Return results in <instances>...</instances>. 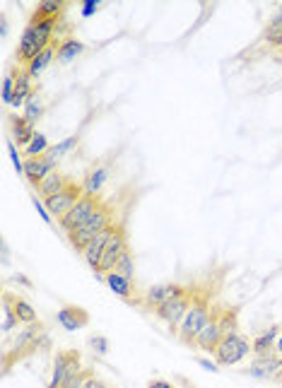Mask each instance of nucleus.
<instances>
[{"instance_id": "f257e3e1", "label": "nucleus", "mask_w": 282, "mask_h": 388, "mask_svg": "<svg viewBox=\"0 0 282 388\" xmlns=\"http://www.w3.org/2000/svg\"><path fill=\"white\" fill-rule=\"evenodd\" d=\"M61 27V20H51V17H39L34 15L29 17L25 32L20 37V44H17V63H32L41 51H46L51 44H54V34Z\"/></svg>"}, {"instance_id": "f03ea898", "label": "nucleus", "mask_w": 282, "mask_h": 388, "mask_svg": "<svg viewBox=\"0 0 282 388\" xmlns=\"http://www.w3.org/2000/svg\"><path fill=\"white\" fill-rule=\"evenodd\" d=\"M46 345H49V335L44 333V326H41L39 321L37 323H29V326H25L20 333L15 335L13 345H10V348L3 352L5 372L13 367V362L22 360V357L32 355V352H37L41 348H46Z\"/></svg>"}, {"instance_id": "7ed1b4c3", "label": "nucleus", "mask_w": 282, "mask_h": 388, "mask_svg": "<svg viewBox=\"0 0 282 388\" xmlns=\"http://www.w3.org/2000/svg\"><path fill=\"white\" fill-rule=\"evenodd\" d=\"M213 319V307H210V297L208 295H201V292H196L193 295V302H191V309H188L186 319L181 321L179 331V340L184 345H196V338L198 333L203 331L205 326Z\"/></svg>"}, {"instance_id": "20e7f679", "label": "nucleus", "mask_w": 282, "mask_h": 388, "mask_svg": "<svg viewBox=\"0 0 282 388\" xmlns=\"http://www.w3.org/2000/svg\"><path fill=\"white\" fill-rule=\"evenodd\" d=\"M111 225H116V222H114V210H111L109 205H102V208H99L97 213H94L90 220L85 222V225L68 234V241L73 244L75 251H80V254H82V251H85V246L90 244V241L97 237V234H102L104 229H109Z\"/></svg>"}, {"instance_id": "39448f33", "label": "nucleus", "mask_w": 282, "mask_h": 388, "mask_svg": "<svg viewBox=\"0 0 282 388\" xmlns=\"http://www.w3.org/2000/svg\"><path fill=\"white\" fill-rule=\"evenodd\" d=\"M213 355L220 367H234V364L244 362L249 355H254V350H251V343L244 338V335L232 333V335H225V338H222V343L217 345V350Z\"/></svg>"}, {"instance_id": "423d86ee", "label": "nucleus", "mask_w": 282, "mask_h": 388, "mask_svg": "<svg viewBox=\"0 0 282 388\" xmlns=\"http://www.w3.org/2000/svg\"><path fill=\"white\" fill-rule=\"evenodd\" d=\"M193 295L196 292L191 290V287H186L181 295H176L174 299H169V302H164L160 309L155 311V316L160 321L167 323L172 331H179V326H181V321L186 319V314H188V309H191V302H193Z\"/></svg>"}, {"instance_id": "0eeeda50", "label": "nucleus", "mask_w": 282, "mask_h": 388, "mask_svg": "<svg viewBox=\"0 0 282 388\" xmlns=\"http://www.w3.org/2000/svg\"><path fill=\"white\" fill-rule=\"evenodd\" d=\"M102 205L104 203H102V198H99V196H82L78 201V205H75V208L70 210L66 217H61V220H58V227H61L66 234L75 232V229L85 225V222L90 220V217L97 213Z\"/></svg>"}, {"instance_id": "6e6552de", "label": "nucleus", "mask_w": 282, "mask_h": 388, "mask_svg": "<svg viewBox=\"0 0 282 388\" xmlns=\"http://www.w3.org/2000/svg\"><path fill=\"white\" fill-rule=\"evenodd\" d=\"M85 196V188L82 184H75V181H70V184L63 188L61 193H56V196L51 198H44L46 208H49V213L56 217V220H61V217H66L70 210L78 205L80 198Z\"/></svg>"}, {"instance_id": "1a4fd4ad", "label": "nucleus", "mask_w": 282, "mask_h": 388, "mask_svg": "<svg viewBox=\"0 0 282 388\" xmlns=\"http://www.w3.org/2000/svg\"><path fill=\"white\" fill-rule=\"evenodd\" d=\"M128 249V234H126V227L123 225H114V234L111 239L107 241V249H104V256H102V266H99V275H107L111 270H116V263L119 258L123 256V251Z\"/></svg>"}, {"instance_id": "9d476101", "label": "nucleus", "mask_w": 282, "mask_h": 388, "mask_svg": "<svg viewBox=\"0 0 282 388\" xmlns=\"http://www.w3.org/2000/svg\"><path fill=\"white\" fill-rule=\"evenodd\" d=\"M184 290L186 287L176 285V282H162V285H152L143 295V299H135L133 304H140V307H145L148 311H157L164 302H169V299H174L176 295H181Z\"/></svg>"}, {"instance_id": "9b49d317", "label": "nucleus", "mask_w": 282, "mask_h": 388, "mask_svg": "<svg viewBox=\"0 0 282 388\" xmlns=\"http://www.w3.org/2000/svg\"><path fill=\"white\" fill-rule=\"evenodd\" d=\"M246 374L251 379H261V381H275L282 376V357L273 355H263V357H254L246 369Z\"/></svg>"}, {"instance_id": "f8f14e48", "label": "nucleus", "mask_w": 282, "mask_h": 388, "mask_svg": "<svg viewBox=\"0 0 282 388\" xmlns=\"http://www.w3.org/2000/svg\"><path fill=\"white\" fill-rule=\"evenodd\" d=\"M80 362V352L75 350H61L56 352V360H54V367H51V379H49V388H61L63 381L70 369Z\"/></svg>"}, {"instance_id": "ddd939ff", "label": "nucleus", "mask_w": 282, "mask_h": 388, "mask_svg": "<svg viewBox=\"0 0 282 388\" xmlns=\"http://www.w3.org/2000/svg\"><path fill=\"white\" fill-rule=\"evenodd\" d=\"M56 323L68 333H75V331H82V328L90 323V314H87L82 307H75V304H66V307L58 309L56 314Z\"/></svg>"}, {"instance_id": "4468645a", "label": "nucleus", "mask_w": 282, "mask_h": 388, "mask_svg": "<svg viewBox=\"0 0 282 388\" xmlns=\"http://www.w3.org/2000/svg\"><path fill=\"white\" fill-rule=\"evenodd\" d=\"M56 160H51L49 155L44 157H32V160H25V179L32 184L34 188H39L41 181L46 179V176H51L56 172Z\"/></svg>"}, {"instance_id": "2eb2a0df", "label": "nucleus", "mask_w": 282, "mask_h": 388, "mask_svg": "<svg viewBox=\"0 0 282 388\" xmlns=\"http://www.w3.org/2000/svg\"><path fill=\"white\" fill-rule=\"evenodd\" d=\"M111 234H114V225L109 229H104L102 234H97L90 244L85 246V251H82V256H85L87 266H90L94 273L99 275V266H102V256H104V249H107V241L111 239Z\"/></svg>"}, {"instance_id": "dca6fc26", "label": "nucleus", "mask_w": 282, "mask_h": 388, "mask_svg": "<svg viewBox=\"0 0 282 388\" xmlns=\"http://www.w3.org/2000/svg\"><path fill=\"white\" fill-rule=\"evenodd\" d=\"M15 94H13V102H10V107L15 109H25V104L32 99L34 94V78L27 73V68H15Z\"/></svg>"}, {"instance_id": "f3484780", "label": "nucleus", "mask_w": 282, "mask_h": 388, "mask_svg": "<svg viewBox=\"0 0 282 388\" xmlns=\"http://www.w3.org/2000/svg\"><path fill=\"white\" fill-rule=\"evenodd\" d=\"M111 176V164H94V167L87 172L85 181H82V188H85V196H99L104 191Z\"/></svg>"}, {"instance_id": "a211bd4d", "label": "nucleus", "mask_w": 282, "mask_h": 388, "mask_svg": "<svg viewBox=\"0 0 282 388\" xmlns=\"http://www.w3.org/2000/svg\"><path fill=\"white\" fill-rule=\"evenodd\" d=\"M222 328H220V323H217V316H215V309H213V319H210L208 326L203 328L201 333H198V338H196V348L198 350H205V352H215L217 350V345L222 343Z\"/></svg>"}, {"instance_id": "6ab92c4d", "label": "nucleus", "mask_w": 282, "mask_h": 388, "mask_svg": "<svg viewBox=\"0 0 282 388\" xmlns=\"http://www.w3.org/2000/svg\"><path fill=\"white\" fill-rule=\"evenodd\" d=\"M104 282H107L114 295H119L121 299H126V302H135V280L111 270V273L104 275Z\"/></svg>"}, {"instance_id": "aec40b11", "label": "nucleus", "mask_w": 282, "mask_h": 388, "mask_svg": "<svg viewBox=\"0 0 282 388\" xmlns=\"http://www.w3.org/2000/svg\"><path fill=\"white\" fill-rule=\"evenodd\" d=\"M85 51H87V44H85V41H80V39H75V37H66V39L58 41V46H56V58H58V63L68 66V63H73L75 58L82 56Z\"/></svg>"}, {"instance_id": "412c9836", "label": "nucleus", "mask_w": 282, "mask_h": 388, "mask_svg": "<svg viewBox=\"0 0 282 388\" xmlns=\"http://www.w3.org/2000/svg\"><path fill=\"white\" fill-rule=\"evenodd\" d=\"M8 123H10V131H13L15 145H20V148H27V145L34 140V135H37V128H34L25 116L15 114V116H10Z\"/></svg>"}, {"instance_id": "4be33fe9", "label": "nucleus", "mask_w": 282, "mask_h": 388, "mask_svg": "<svg viewBox=\"0 0 282 388\" xmlns=\"http://www.w3.org/2000/svg\"><path fill=\"white\" fill-rule=\"evenodd\" d=\"M282 333L280 326H273L268 331L258 333L254 340H251V350H254V357H263V355H273L275 352V340Z\"/></svg>"}, {"instance_id": "5701e85b", "label": "nucleus", "mask_w": 282, "mask_h": 388, "mask_svg": "<svg viewBox=\"0 0 282 388\" xmlns=\"http://www.w3.org/2000/svg\"><path fill=\"white\" fill-rule=\"evenodd\" d=\"M68 184H70V176L61 174V172H54L51 176H46V179L41 181L37 193L41 198H51V196H56V193H61Z\"/></svg>"}, {"instance_id": "b1692460", "label": "nucleus", "mask_w": 282, "mask_h": 388, "mask_svg": "<svg viewBox=\"0 0 282 388\" xmlns=\"http://www.w3.org/2000/svg\"><path fill=\"white\" fill-rule=\"evenodd\" d=\"M56 41H58V39H56ZM56 41H54V44H51V46H49V49H46V51H41V54H39L37 58H34L32 63H27V66H25V68H27V73L32 75L34 80H37L39 75L44 73V70L49 68L51 63H54V58H56V46H58Z\"/></svg>"}, {"instance_id": "393cba45", "label": "nucleus", "mask_w": 282, "mask_h": 388, "mask_svg": "<svg viewBox=\"0 0 282 388\" xmlns=\"http://www.w3.org/2000/svg\"><path fill=\"white\" fill-rule=\"evenodd\" d=\"M261 41L270 49V54H273V51H278V49H282V17L273 15V20L268 22V27H266V32H263Z\"/></svg>"}, {"instance_id": "a878e982", "label": "nucleus", "mask_w": 282, "mask_h": 388, "mask_svg": "<svg viewBox=\"0 0 282 388\" xmlns=\"http://www.w3.org/2000/svg\"><path fill=\"white\" fill-rule=\"evenodd\" d=\"M215 316H217V323H220V328H222V335L239 333V311L237 309H222V311L215 309Z\"/></svg>"}, {"instance_id": "bb28decb", "label": "nucleus", "mask_w": 282, "mask_h": 388, "mask_svg": "<svg viewBox=\"0 0 282 388\" xmlns=\"http://www.w3.org/2000/svg\"><path fill=\"white\" fill-rule=\"evenodd\" d=\"M17 326H20V319H17V314L13 309V295L5 292L3 295V335H10Z\"/></svg>"}, {"instance_id": "cd10ccee", "label": "nucleus", "mask_w": 282, "mask_h": 388, "mask_svg": "<svg viewBox=\"0 0 282 388\" xmlns=\"http://www.w3.org/2000/svg\"><path fill=\"white\" fill-rule=\"evenodd\" d=\"M44 111H46V107H44V99L39 97L37 92L32 94V99L25 104V109H22V116L32 123V126H37V121H41V116H44Z\"/></svg>"}, {"instance_id": "c85d7f7f", "label": "nucleus", "mask_w": 282, "mask_h": 388, "mask_svg": "<svg viewBox=\"0 0 282 388\" xmlns=\"http://www.w3.org/2000/svg\"><path fill=\"white\" fill-rule=\"evenodd\" d=\"M13 309H15V314H17V319H20V323H25V326H29V323H37V321H39L37 311H34V307L27 302V299H22V297H13Z\"/></svg>"}, {"instance_id": "c756f323", "label": "nucleus", "mask_w": 282, "mask_h": 388, "mask_svg": "<svg viewBox=\"0 0 282 388\" xmlns=\"http://www.w3.org/2000/svg\"><path fill=\"white\" fill-rule=\"evenodd\" d=\"M90 369H85L82 364L78 362L75 364L73 369L68 372V376H66V381H63V386L61 388H85V384H87V379H90Z\"/></svg>"}, {"instance_id": "7c9ffc66", "label": "nucleus", "mask_w": 282, "mask_h": 388, "mask_svg": "<svg viewBox=\"0 0 282 388\" xmlns=\"http://www.w3.org/2000/svg\"><path fill=\"white\" fill-rule=\"evenodd\" d=\"M63 10H66V3H63V0H44V3H39V5H37L34 15H39V17H51V20H61Z\"/></svg>"}, {"instance_id": "2f4dec72", "label": "nucleus", "mask_w": 282, "mask_h": 388, "mask_svg": "<svg viewBox=\"0 0 282 388\" xmlns=\"http://www.w3.org/2000/svg\"><path fill=\"white\" fill-rule=\"evenodd\" d=\"M49 150H51V145H49V138H46L44 133H39L34 135V140L25 148V157L27 160H32V157H44V155H49Z\"/></svg>"}, {"instance_id": "473e14b6", "label": "nucleus", "mask_w": 282, "mask_h": 388, "mask_svg": "<svg viewBox=\"0 0 282 388\" xmlns=\"http://www.w3.org/2000/svg\"><path fill=\"white\" fill-rule=\"evenodd\" d=\"M78 135H68V138L66 140H61V143H58V145H54V148H51L49 150V157H51V160H63V157H66V155H70V152H73L75 148H78Z\"/></svg>"}, {"instance_id": "72a5a7b5", "label": "nucleus", "mask_w": 282, "mask_h": 388, "mask_svg": "<svg viewBox=\"0 0 282 388\" xmlns=\"http://www.w3.org/2000/svg\"><path fill=\"white\" fill-rule=\"evenodd\" d=\"M116 273L126 275V278H135V261H133V251L131 246H128L126 251H123V256L119 258V263H116Z\"/></svg>"}, {"instance_id": "f704fd0d", "label": "nucleus", "mask_w": 282, "mask_h": 388, "mask_svg": "<svg viewBox=\"0 0 282 388\" xmlns=\"http://www.w3.org/2000/svg\"><path fill=\"white\" fill-rule=\"evenodd\" d=\"M5 148H8V152H10V160H13V164H15L17 172L25 174V160H22V155H20V150H17L15 140H8V143H5Z\"/></svg>"}, {"instance_id": "c9c22d12", "label": "nucleus", "mask_w": 282, "mask_h": 388, "mask_svg": "<svg viewBox=\"0 0 282 388\" xmlns=\"http://www.w3.org/2000/svg\"><path fill=\"white\" fill-rule=\"evenodd\" d=\"M32 205H34V208H37L39 217L46 222V225H54V215L49 213V208H46L44 198H41V196H32Z\"/></svg>"}, {"instance_id": "e433bc0d", "label": "nucleus", "mask_w": 282, "mask_h": 388, "mask_svg": "<svg viewBox=\"0 0 282 388\" xmlns=\"http://www.w3.org/2000/svg\"><path fill=\"white\" fill-rule=\"evenodd\" d=\"M90 348L97 352V355H107V352L111 350L109 338H104V335H92V338H90Z\"/></svg>"}, {"instance_id": "4c0bfd02", "label": "nucleus", "mask_w": 282, "mask_h": 388, "mask_svg": "<svg viewBox=\"0 0 282 388\" xmlns=\"http://www.w3.org/2000/svg\"><path fill=\"white\" fill-rule=\"evenodd\" d=\"M13 94H15V73H10L3 78V104L13 102Z\"/></svg>"}, {"instance_id": "58836bf2", "label": "nucleus", "mask_w": 282, "mask_h": 388, "mask_svg": "<svg viewBox=\"0 0 282 388\" xmlns=\"http://www.w3.org/2000/svg\"><path fill=\"white\" fill-rule=\"evenodd\" d=\"M99 8H102V0H85L80 8V15L82 17H92L94 13H99Z\"/></svg>"}, {"instance_id": "ea45409f", "label": "nucleus", "mask_w": 282, "mask_h": 388, "mask_svg": "<svg viewBox=\"0 0 282 388\" xmlns=\"http://www.w3.org/2000/svg\"><path fill=\"white\" fill-rule=\"evenodd\" d=\"M196 362L201 364L203 369H208V372H213V374L220 372V364L213 362V360H208V357H196Z\"/></svg>"}, {"instance_id": "a19ab883", "label": "nucleus", "mask_w": 282, "mask_h": 388, "mask_svg": "<svg viewBox=\"0 0 282 388\" xmlns=\"http://www.w3.org/2000/svg\"><path fill=\"white\" fill-rule=\"evenodd\" d=\"M85 388H109V384L107 381H102L99 379V376H90V379H87V384H85Z\"/></svg>"}, {"instance_id": "79ce46f5", "label": "nucleus", "mask_w": 282, "mask_h": 388, "mask_svg": "<svg viewBox=\"0 0 282 388\" xmlns=\"http://www.w3.org/2000/svg\"><path fill=\"white\" fill-rule=\"evenodd\" d=\"M148 388H176L174 384H169V381H164V379H152Z\"/></svg>"}, {"instance_id": "37998d69", "label": "nucleus", "mask_w": 282, "mask_h": 388, "mask_svg": "<svg viewBox=\"0 0 282 388\" xmlns=\"http://www.w3.org/2000/svg\"><path fill=\"white\" fill-rule=\"evenodd\" d=\"M10 32V25H8V17H0V39H5Z\"/></svg>"}, {"instance_id": "c03bdc74", "label": "nucleus", "mask_w": 282, "mask_h": 388, "mask_svg": "<svg viewBox=\"0 0 282 388\" xmlns=\"http://www.w3.org/2000/svg\"><path fill=\"white\" fill-rule=\"evenodd\" d=\"M275 355L282 357V333L278 335V340H275Z\"/></svg>"}, {"instance_id": "a18cd8bd", "label": "nucleus", "mask_w": 282, "mask_h": 388, "mask_svg": "<svg viewBox=\"0 0 282 388\" xmlns=\"http://www.w3.org/2000/svg\"><path fill=\"white\" fill-rule=\"evenodd\" d=\"M273 61H275V63H280V66H282V49L273 51Z\"/></svg>"}, {"instance_id": "49530a36", "label": "nucleus", "mask_w": 282, "mask_h": 388, "mask_svg": "<svg viewBox=\"0 0 282 388\" xmlns=\"http://www.w3.org/2000/svg\"><path fill=\"white\" fill-rule=\"evenodd\" d=\"M275 17H282V3L278 5V13H275Z\"/></svg>"}]
</instances>
